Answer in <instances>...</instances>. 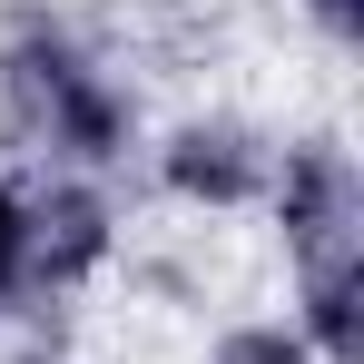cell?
<instances>
[{"label": "cell", "instance_id": "1", "mask_svg": "<svg viewBox=\"0 0 364 364\" xmlns=\"http://www.w3.org/2000/svg\"><path fill=\"white\" fill-rule=\"evenodd\" d=\"M276 217H286V246H296V276H305V355L315 364H364V187L355 158L335 138H305L276 158Z\"/></svg>", "mask_w": 364, "mask_h": 364}, {"label": "cell", "instance_id": "2", "mask_svg": "<svg viewBox=\"0 0 364 364\" xmlns=\"http://www.w3.org/2000/svg\"><path fill=\"white\" fill-rule=\"evenodd\" d=\"M0 99H10L20 138L40 158H60V168L128 158V99L109 89V69L89 60L69 30H50V20H20L0 40Z\"/></svg>", "mask_w": 364, "mask_h": 364}, {"label": "cell", "instance_id": "3", "mask_svg": "<svg viewBox=\"0 0 364 364\" xmlns=\"http://www.w3.org/2000/svg\"><path fill=\"white\" fill-rule=\"evenodd\" d=\"M158 178L178 187V197H207V207H246V197L276 187V148L256 128H237V119H187L158 148Z\"/></svg>", "mask_w": 364, "mask_h": 364}, {"label": "cell", "instance_id": "4", "mask_svg": "<svg viewBox=\"0 0 364 364\" xmlns=\"http://www.w3.org/2000/svg\"><path fill=\"white\" fill-rule=\"evenodd\" d=\"M109 256V207L89 187H50L30 207V286H69Z\"/></svg>", "mask_w": 364, "mask_h": 364}, {"label": "cell", "instance_id": "5", "mask_svg": "<svg viewBox=\"0 0 364 364\" xmlns=\"http://www.w3.org/2000/svg\"><path fill=\"white\" fill-rule=\"evenodd\" d=\"M30 286V197L0 178V296H20Z\"/></svg>", "mask_w": 364, "mask_h": 364}, {"label": "cell", "instance_id": "6", "mask_svg": "<svg viewBox=\"0 0 364 364\" xmlns=\"http://www.w3.org/2000/svg\"><path fill=\"white\" fill-rule=\"evenodd\" d=\"M217 364H315V355H305L296 335H276V325H246V335L217 345Z\"/></svg>", "mask_w": 364, "mask_h": 364}, {"label": "cell", "instance_id": "7", "mask_svg": "<svg viewBox=\"0 0 364 364\" xmlns=\"http://www.w3.org/2000/svg\"><path fill=\"white\" fill-rule=\"evenodd\" d=\"M315 10V30L335 40V50H355V30H364V0H305Z\"/></svg>", "mask_w": 364, "mask_h": 364}]
</instances>
